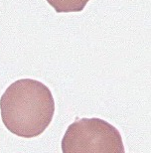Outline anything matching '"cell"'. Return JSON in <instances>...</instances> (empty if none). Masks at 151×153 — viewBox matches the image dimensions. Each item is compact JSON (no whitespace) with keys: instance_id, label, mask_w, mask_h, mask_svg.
Segmentation results:
<instances>
[{"instance_id":"cell-3","label":"cell","mask_w":151,"mask_h":153,"mask_svg":"<svg viewBox=\"0 0 151 153\" xmlns=\"http://www.w3.org/2000/svg\"><path fill=\"white\" fill-rule=\"evenodd\" d=\"M57 13L81 12L90 0H46Z\"/></svg>"},{"instance_id":"cell-1","label":"cell","mask_w":151,"mask_h":153,"mask_svg":"<svg viewBox=\"0 0 151 153\" xmlns=\"http://www.w3.org/2000/svg\"><path fill=\"white\" fill-rule=\"evenodd\" d=\"M3 124L11 133L33 138L44 132L55 114L50 88L32 79H21L6 88L0 97Z\"/></svg>"},{"instance_id":"cell-2","label":"cell","mask_w":151,"mask_h":153,"mask_svg":"<svg viewBox=\"0 0 151 153\" xmlns=\"http://www.w3.org/2000/svg\"><path fill=\"white\" fill-rule=\"evenodd\" d=\"M62 151L124 153L121 135L116 128L100 118L77 119L69 125L62 139Z\"/></svg>"}]
</instances>
